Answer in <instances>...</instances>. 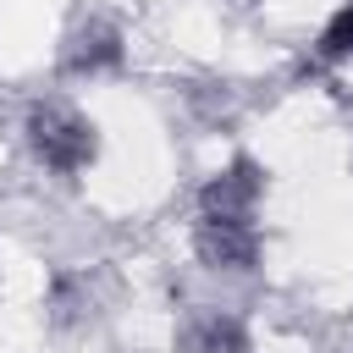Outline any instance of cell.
<instances>
[{"mask_svg":"<svg viewBox=\"0 0 353 353\" xmlns=\"http://www.w3.org/2000/svg\"><path fill=\"white\" fill-rule=\"evenodd\" d=\"M243 342V331L232 325V320H221V314H204L193 331H188V347L193 353H232Z\"/></svg>","mask_w":353,"mask_h":353,"instance_id":"cell-2","label":"cell"},{"mask_svg":"<svg viewBox=\"0 0 353 353\" xmlns=\"http://www.w3.org/2000/svg\"><path fill=\"white\" fill-rule=\"evenodd\" d=\"M33 143H39V154H44L50 165H61V171H77V165L94 154V132H88L77 116H39V121H33Z\"/></svg>","mask_w":353,"mask_h":353,"instance_id":"cell-1","label":"cell"},{"mask_svg":"<svg viewBox=\"0 0 353 353\" xmlns=\"http://www.w3.org/2000/svg\"><path fill=\"white\" fill-rule=\"evenodd\" d=\"M320 50H325V55H347V50H353V6H342V11L331 17V28H325Z\"/></svg>","mask_w":353,"mask_h":353,"instance_id":"cell-3","label":"cell"}]
</instances>
